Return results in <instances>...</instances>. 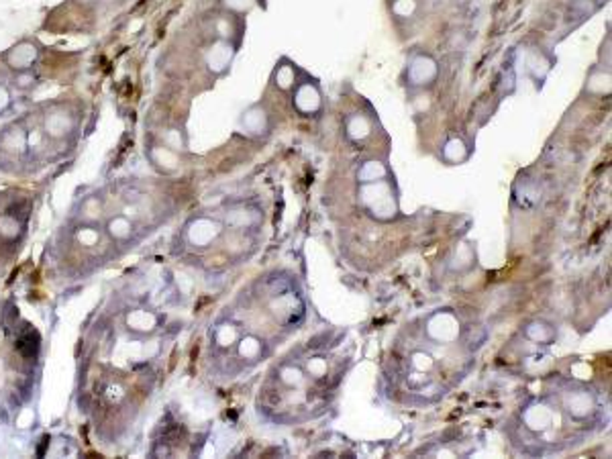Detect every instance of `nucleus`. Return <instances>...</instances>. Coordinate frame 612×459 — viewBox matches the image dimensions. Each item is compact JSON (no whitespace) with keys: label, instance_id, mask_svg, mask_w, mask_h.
Instances as JSON below:
<instances>
[{"label":"nucleus","instance_id":"nucleus-21","mask_svg":"<svg viewBox=\"0 0 612 459\" xmlns=\"http://www.w3.org/2000/svg\"><path fill=\"white\" fill-rule=\"evenodd\" d=\"M294 68L292 66H280L278 70H276V76H274V80H276V86L280 88V90H290L292 86H294Z\"/></svg>","mask_w":612,"mask_h":459},{"label":"nucleus","instance_id":"nucleus-15","mask_svg":"<svg viewBox=\"0 0 612 459\" xmlns=\"http://www.w3.org/2000/svg\"><path fill=\"white\" fill-rule=\"evenodd\" d=\"M470 157V147L459 137H451L443 145V159L449 164H463Z\"/></svg>","mask_w":612,"mask_h":459},{"label":"nucleus","instance_id":"nucleus-8","mask_svg":"<svg viewBox=\"0 0 612 459\" xmlns=\"http://www.w3.org/2000/svg\"><path fill=\"white\" fill-rule=\"evenodd\" d=\"M262 211L256 206H249V204L235 206V208L227 211V215H224V223L233 229H256L262 225Z\"/></svg>","mask_w":612,"mask_h":459},{"label":"nucleus","instance_id":"nucleus-10","mask_svg":"<svg viewBox=\"0 0 612 459\" xmlns=\"http://www.w3.org/2000/svg\"><path fill=\"white\" fill-rule=\"evenodd\" d=\"M241 127L245 129V133L249 135H263L269 131V117L265 113V108L256 104L251 108H247L241 117Z\"/></svg>","mask_w":612,"mask_h":459},{"label":"nucleus","instance_id":"nucleus-14","mask_svg":"<svg viewBox=\"0 0 612 459\" xmlns=\"http://www.w3.org/2000/svg\"><path fill=\"white\" fill-rule=\"evenodd\" d=\"M345 133L351 141H363L372 135V121L365 115H351L345 121Z\"/></svg>","mask_w":612,"mask_h":459},{"label":"nucleus","instance_id":"nucleus-1","mask_svg":"<svg viewBox=\"0 0 612 459\" xmlns=\"http://www.w3.org/2000/svg\"><path fill=\"white\" fill-rule=\"evenodd\" d=\"M359 202L370 217L382 223L394 221L398 215V202L388 180L359 184Z\"/></svg>","mask_w":612,"mask_h":459},{"label":"nucleus","instance_id":"nucleus-22","mask_svg":"<svg viewBox=\"0 0 612 459\" xmlns=\"http://www.w3.org/2000/svg\"><path fill=\"white\" fill-rule=\"evenodd\" d=\"M327 371H329V364H327V360L323 355H314V358H308L306 360V373L308 375L321 380V378L327 375Z\"/></svg>","mask_w":612,"mask_h":459},{"label":"nucleus","instance_id":"nucleus-19","mask_svg":"<svg viewBox=\"0 0 612 459\" xmlns=\"http://www.w3.org/2000/svg\"><path fill=\"white\" fill-rule=\"evenodd\" d=\"M278 375H280V382L284 386H288V388H298L305 382V371L298 366H292V364H286V366L280 367Z\"/></svg>","mask_w":612,"mask_h":459},{"label":"nucleus","instance_id":"nucleus-5","mask_svg":"<svg viewBox=\"0 0 612 459\" xmlns=\"http://www.w3.org/2000/svg\"><path fill=\"white\" fill-rule=\"evenodd\" d=\"M220 223L211 219V217H198L194 219L188 229H186V237L194 247H209L213 241H217L220 235Z\"/></svg>","mask_w":612,"mask_h":459},{"label":"nucleus","instance_id":"nucleus-3","mask_svg":"<svg viewBox=\"0 0 612 459\" xmlns=\"http://www.w3.org/2000/svg\"><path fill=\"white\" fill-rule=\"evenodd\" d=\"M269 309H271V313L280 321H284L286 324H298V322L305 319V304L290 290L274 292V298L269 302Z\"/></svg>","mask_w":612,"mask_h":459},{"label":"nucleus","instance_id":"nucleus-17","mask_svg":"<svg viewBox=\"0 0 612 459\" xmlns=\"http://www.w3.org/2000/svg\"><path fill=\"white\" fill-rule=\"evenodd\" d=\"M449 266H451L453 272H468V270H472L476 266V253H474L472 245H468V243L457 245V249H455Z\"/></svg>","mask_w":612,"mask_h":459},{"label":"nucleus","instance_id":"nucleus-9","mask_svg":"<svg viewBox=\"0 0 612 459\" xmlns=\"http://www.w3.org/2000/svg\"><path fill=\"white\" fill-rule=\"evenodd\" d=\"M294 106L300 115H316L323 106V96L318 88L310 82H303L294 92Z\"/></svg>","mask_w":612,"mask_h":459},{"label":"nucleus","instance_id":"nucleus-11","mask_svg":"<svg viewBox=\"0 0 612 459\" xmlns=\"http://www.w3.org/2000/svg\"><path fill=\"white\" fill-rule=\"evenodd\" d=\"M237 351L247 362H260L265 353V343L256 335H245L237 341Z\"/></svg>","mask_w":612,"mask_h":459},{"label":"nucleus","instance_id":"nucleus-7","mask_svg":"<svg viewBox=\"0 0 612 459\" xmlns=\"http://www.w3.org/2000/svg\"><path fill=\"white\" fill-rule=\"evenodd\" d=\"M564 409L566 413L575 418V420H584L588 416H592L594 411H596V398L592 392L580 388V390H573V392H568L566 394V402H564Z\"/></svg>","mask_w":612,"mask_h":459},{"label":"nucleus","instance_id":"nucleus-18","mask_svg":"<svg viewBox=\"0 0 612 459\" xmlns=\"http://www.w3.org/2000/svg\"><path fill=\"white\" fill-rule=\"evenodd\" d=\"M239 341V331L233 322H220L215 329V343L219 347H233Z\"/></svg>","mask_w":612,"mask_h":459},{"label":"nucleus","instance_id":"nucleus-20","mask_svg":"<svg viewBox=\"0 0 612 459\" xmlns=\"http://www.w3.org/2000/svg\"><path fill=\"white\" fill-rule=\"evenodd\" d=\"M435 366V360H433V355L431 353H427V351H412L410 353V367L414 369V371H423V373H429L431 369Z\"/></svg>","mask_w":612,"mask_h":459},{"label":"nucleus","instance_id":"nucleus-6","mask_svg":"<svg viewBox=\"0 0 612 459\" xmlns=\"http://www.w3.org/2000/svg\"><path fill=\"white\" fill-rule=\"evenodd\" d=\"M553 420H555V411L547 402H541V400L526 404L525 411H523V422H525L526 429L533 431V433L549 431Z\"/></svg>","mask_w":612,"mask_h":459},{"label":"nucleus","instance_id":"nucleus-12","mask_svg":"<svg viewBox=\"0 0 612 459\" xmlns=\"http://www.w3.org/2000/svg\"><path fill=\"white\" fill-rule=\"evenodd\" d=\"M386 178H388V168L378 159H367L357 170V182L359 184L380 182V180H386Z\"/></svg>","mask_w":612,"mask_h":459},{"label":"nucleus","instance_id":"nucleus-2","mask_svg":"<svg viewBox=\"0 0 612 459\" xmlns=\"http://www.w3.org/2000/svg\"><path fill=\"white\" fill-rule=\"evenodd\" d=\"M425 331H427V337L431 341L447 345V343H453V341L459 339L461 322L451 311H437L427 319Z\"/></svg>","mask_w":612,"mask_h":459},{"label":"nucleus","instance_id":"nucleus-23","mask_svg":"<svg viewBox=\"0 0 612 459\" xmlns=\"http://www.w3.org/2000/svg\"><path fill=\"white\" fill-rule=\"evenodd\" d=\"M412 10H414V2L412 0H400V2L394 4V12L398 17H408V14H412Z\"/></svg>","mask_w":612,"mask_h":459},{"label":"nucleus","instance_id":"nucleus-13","mask_svg":"<svg viewBox=\"0 0 612 459\" xmlns=\"http://www.w3.org/2000/svg\"><path fill=\"white\" fill-rule=\"evenodd\" d=\"M555 329L553 324L545 321H533L528 322L525 326V337L533 343H539V345H549L553 339H555Z\"/></svg>","mask_w":612,"mask_h":459},{"label":"nucleus","instance_id":"nucleus-4","mask_svg":"<svg viewBox=\"0 0 612 459\" xmlns=\"http://www.w3.org/2000/svg\"><path fill=\"white\" fill-rule=\"evenodd\" d=\"M408 84L414 86V88H425V86H431L439 76V66L437 61L431 57V55H417L412 57V61L408 64Z\"/></svg>","mask_w":612,"mask_h":459},{"label":"nucleus","instance_id":"nucleus-16","mask_svg":"<svg viewBox=\"0 0 612 459\" xmlns=\"http://www.w3.org/2000/svg\"><path fill=\"white\" fill-rule=\"evenodd\" d=\"M231 59H233V47L229 46V43H224V41H220V43H217V46L213 47V49L209 51V57H207L209 68L215 70V72H219V74L229 68Z\"/></svg>","mask_w":612,"mask_h":459}]
</instances>
